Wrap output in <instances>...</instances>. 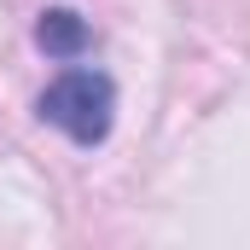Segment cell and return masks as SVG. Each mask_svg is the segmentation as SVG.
I'll use <instances>...</instances> for the list:
<instances>
[{"mask_svg":"<svg viewBox=\"0 0 250 250\" xmlns=\"http://www.w3.org/2000/svg\"><path fill=\"white\" fill-rule=\"evenodd\" d=\"M35 111H41L53 128H64L76 146H99V140L111 134L117 87H111V76H99V70H64L59 82L41 93Z\"/></svg>","mask_w":250,"mask_h":250,"instance_id":"cell-1","label":"cell"},{"mask_svg":"<svg viewBox=\"0 0 250 250\" xmlns=\"http://www.w3.org/2000/svg\"><path fill=\"white\" fill-rule=\"evenodd\" d=\"M35 41H41L53 59H82L93 35H87V23H82L76 12H47V18H41V29H35Z\"/></svg>","mask_w":250,"mask_h":250,"instance_id":"cell-2","label":"cell"}]
</instances>
